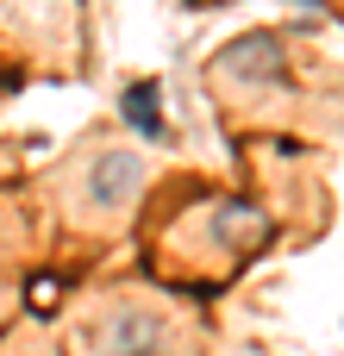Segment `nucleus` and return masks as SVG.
<instances>
[{
	"instance_id": "1",
	"label": "nucleus",
	"mask_w": 344,
	"mask_h": 356,
	"mask_svg": "<svg viewBox=\"0 0 344 356\" xmlns=\"http://www.w3.org/2000/svg\"><path fill=\"white\" fill-rule=\"evenodd\" d=\"M75 344H81V356H188L182 332L138 294L94 300V313L81 319Z\"/></svg>"
},
{
	"instance_id": "2",
	"label": "nucleus",
	"mask_w": 344,
	"mask_h": 356,
	"mask_svg": "<svg viewBox=\"0 0 344 356\" xmlns=\"http://www.w3.org/2000/svg\"><path fill=\"white\" fill-rule=\"evenodd\" d=\"M13 356H38V350H31V338H25V344H13Z\"/></svg>"
}]
</instances>
